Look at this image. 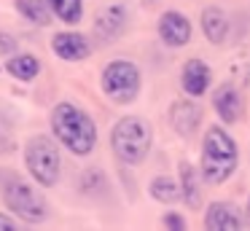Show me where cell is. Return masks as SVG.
Instances as JSON below:
<instances>
[{"instance_id": "obj_9", "label": "cell", "mask_w": 250, "mask_h": 231, "mask_svg": "<svg viewBox=\"0 0 250 231\" xmlns=\"http://www.w3.org/2000/svg\"><path fill=\"white\" fill-rule=\"evenodd\" d=\"M156 30H159V38H162V43H164V46H169V48L188 46L191 35H194L188 16L180 14V11H164V14L159 16Z\"/></svg>"}, {"instance_id": "obj_23", "label": "cell", "mask_w": 250, "mask_h": 231, "mask_svg": "<svg viewBox=\"0 0 250 231\" xmlns=\"http://www.w3.org/2000/svg\"><path fill=\"white\" fill-rule=\"evenodd\" d=\"M162 226H164V229H172V231H186V226H188V223H186V218L180 212H167L162 218Z\"/></svg>"}, {"instance_id": "obj_12", "label": "cell", "mask_w": 250, "mask_h": 231, "mask_svg": "<svg viewBox=\"0 0 250 231\" xmlns=\"http://www.w3.org/2000/svg\"><path fill=\"white\" fill-rule=\"evenodd\" d=\"M169 124L180 137H191L202 124V107L194 100H178L169 107Z\"/></svg>"}, {"instance_id": "obj_17", "label": "cell", "mask_w": 250, "mask_h": 231, "mask_svg": "<svg viewBox=\"0 0 250 231\" xmlns=\"http://www.w3.org/2000/svg\"><path fill=\"white\" fill-rule=\"evenodd\" d=\"M14 8H17V14L24 21H30L35 27H49L51 19H54L49 0H14Z\"/></svg>"}, {"instance_id": "obj_1", "label": "cell", "mask_w": 250, "mask_h": 231, "mask_svg": "<svg viewBox=\"0 0 250 231\" xmlns=\"http://www.w3.org/2000/svg\"><path fill=\"white\" fill-rule=\"evenodd\" d=\"M49 126L57 143L78 159L92 156L97 148V124L76 102H57L49 116Z\"/></svg>"}, {"instance_id": "obj_16", "label": "cell", "mask_w": 250, "mask_h": 231, "mask_svg": "<svg viewBox=\"0 0 250 231\" xmlns=\"http://www.w3.org/2000/svg\"><path fill=\"white\" fill-rule=\"evenodd\" d=\"M41 70H43L41 59L35 57V54H30V51H17V54H11V57L6 59V73L11 75V78L22 81V84L35 81L41 75Z\"/></svg>"}, {"instance_id": "obj_11", "label": "cell", "mask_w": 250, "mask_h": 231, "mask_svg": "<svg viewBox=\"0 0 250 231\" xmlns=\"http://www.w3.org/2000/svg\"><path fill=\"white\" fill-rule=\"evenodd\" d=\"M205 229L210 231H239L245 229V215L234 202H212L205 212Z\"/></svg>"}, {"instance_id": "obj_2", "label": "cell", "mask_w": 250, "mask_h": 231, "mask_svg": "<svg viewBox=\"0 0 250 231\" xmlns=\"http://www.w3.org/2000/svg\"><path fill=\"white\" fill-rule=\"evenodd\" d=\"M239 164V148L234 137L223 126H210L205 132V143H202V161L199 172L202 180L210 186H221L234 175Z\"/></svg>"}, {"instance_id": "obj_8", "label": "cell", "mask_w": 250, "mask_h": 231, "mask_svg": "<svg viewBox=\"0 0 250 231\" xmlns=\"http://www.w3.org/2000/svg\"><path fill=\"white\" fill-rule=\"evenodd\" d=\"M51 51L62 59V62H83L92 57L94 46L92 38H86L78 30H60L51 35Z\"/></svg>"}, {"instance_id": "obj_4", "label": "cell", "mask_w": 250, "mask_h": 231, "mask_svg": "<svg viewBox=\"0 0 250 231\" xmlns=\"http://www.w3.org/2000/svg\"><path fill=\"white\" fill-rule=\"evenodd\" d=\"M22 153H24L27 175L35 180V186L54 188L60 183L62 153H60V143L54 140V134L51 137L49 134H33V137H27Z\"/></svg>"}, {"instance_id": "obj_13", "label": "cell", "mask_w": 250, "mask_h": 231, "mask_svg": "<svg viewBox=\"0 0 250 231\" xmlns=\"http://www.w3.org/2000/svg\"><path fill=\"white\" fill-rule=\"evenodd\" d=\"M212 107H215L218 118H221L226 126H231V124H237L239 116H242V97H239V91L234 89L231 84H221L212 91Z\"/></svg>"}, {"instance_id": "obj_5", "label": "cell", "mask_w": 250, "mask_h": 231, "mask_svg": "<svg viewBox=\"0 0 250 231\" xmlns=\"http://www.w3.org/2000/svg\"><path fill=\"white\" fill-rule=\"evenodd\" d=\"M0 191H3V202H6L8 212L14 218H19L22 223L41 226L49 220V202H46V196L24 177L11 175L0 186Z\"/></svg>"}, {"instance_id": "obj_15", "label": "cell", "mask_w": 250, "mask_h": 231, "mask_svg": "<svg viewBox=\"0 0 250 231\" xmlns=\"http://www.w3.org/2000/svg\"><path fill=\"white\" fill-rule=\"evenodd\" d=\"M199 21H202V32H205V38L212 46H223V43H226L229 32H231L226 11H221L218 5H207V8L202 11Z\"/></svg>"}, {"instance_id": "obj_20", "label": "cell", "mask_w": 250, "mask_h": 231, "mask_svg": "<svg viewBox=\"0 0 250 231\" xmlns=\"http://www.w3.org/2000/svg\"><path fill=\"white\" fill-rule=\"evenodd\" d=\"M17 137H14V132H11V124L6 121V116L0 113V156H11V153H17Z\"/></svg>"}, {"instance_id": "obj_3", "label": "cell", "mask_w": 250, "mask_h": 231, "mask_svg": "<svg viewBox=\"0 0 250 231\" xmlns=\"http://www.w3.org/2000/svg\"><path fill=\"white\" fill-rule=\"evenodd\" d=\"M153 145V126L143 116H124L110 129V150L126 167H140Z\"/></svg>"}, {"instance_id": "obj_6", "label": "cell", "mask_w": 250, "mask_h": 231, "mask_svg": "<svg viewBox=\"0 0 250 231\" xmlns=\"http://www.w3.org/2000/svg\"><path fill=\"white\" fill-rule=\"evenodd\" d=\"M143 75L132 59H113L100 73V89L116 105H129L140 97Z\"/></svg>"}, {"instance_id": "obj_25", "label": "cell", "mask_w": 250, "mask_h": 231, "mask_svg": "<svg viewBox=\"0 0 250 231\" xmlns=\"http://www.w3.org/2000/svg\"><path fill=\"white\" fill-rule=\"evenodd\" d=\"M245 223L250 226V196H248V207H245Z\"/></svg>"}, {"instance_id": "obj_19", "label": "cell", "mask_w": 250, "mask_h": 231, "mask_svg": "<svg viewBox=\"0 0 250 231\" xmlns=\"http://www.w3.org/2000/svg\"><path fill=\"white\" fill-rule=\"evenodd\" d=\"M49 8L54 19L65 24H78L83 19V0H49Z\"/></svg>"}, {"instance_id": "obj_14", "label": "cell", "mask_w": 250, "mask_h": 231, "mask_svg": "<svg viewBox=\"0 0 250 231\" xmlns=\"http://www.w3.org/2000/svg\"><path fill=\"white\" fill-rule=\"evenodd\" d=\"M178 175H180V199L188 204V210H199L202 207V183H205L202 172L191 161H180Z\"/></svg>"}, {"instance_id": "obj_21", "label": "cell", "mask_w": 250, "mask_h": 231, "mask_svg": "<svg viewBox=\"0 0 250 231\" xmlns=\"http://www.w3.org/2000/svg\"><path fill=\"white\" fill-rule=\"evenodd\" d=\"M103 186H105V175H103L100 169H86V172H81L78 188H81L83 193H97Z\"/></svg>"}, {"instance_id": "obj_10", "label": "cell", "mask_w": 250, "mask_h": 231, "mask_svg": "<svg viewBox=\"0 0 250 231\" xmlns=\"http://www.w3.org/2000/svg\"><path fill=\"white\" fill-rule=\"evenodd\" d=\"M210 84H212L210 64H207L205 59H199V57H191L188 62L183 64V73H180V86H183V91L196 100V97L207 94Z\"/></svg>"}, {"instance_id": "obj_24", "label": "cell", "mask_w": 250, "mask_h": 231, "mask_svg": "<svg viewBox=\"0 0 250 231\" xmlns=\"http://www.w3.org/2000/svg\"><path fill=\"white\" fill-rule=\"evenodd\" d=\"M19 229H22V223L14 220L11 212H0V231H19Z\"/></svg>"}, {"instance_id": "obj_22", "label": "cell", "mask_w": 250, "mask_h": 231, "mask_svg": "<svg viewBox=\"0 0 250 231\" xmlns=\"http://www.w3.org/2000/svg\"><path fill=\"white\" fill-rule=\"evenodd\" d=\"M19 51V41L17 35H11V32L0 30V57H11V54Z\"/></svg>"}, {"instance_id": "obj_18", "label": "cell", "mask_w": 250, "mask_h": 231, "mask_svg": "<svg viewBox=\"0 0 250 231\" xmlns=\"http://www.w3.org/2000/svg\"><path fill=\"white\" fill-rule=\"evenodd\" d=\"M148 193H151L156 202L162 204H175L180 202V186L172 180V177H153L151 183H148Z\"/></svg>"}, {"instance_id": "obj_7", "label": "cell", "mask_w": 250, "mask_h": 231, "mask_svg": "<svg viewBox=\"0 0 250 231\" xmlns=\"http://www.w3.org/2000/svg\"><path fill=\"white\" fill-rule=\"evenodd\" d=\"M126 27H129V11H126V5L113 3V5H105V8L97 11L94 24H92V35L100 46H110V43H116L124 35Z\"/></svg>"}]
</instances>
